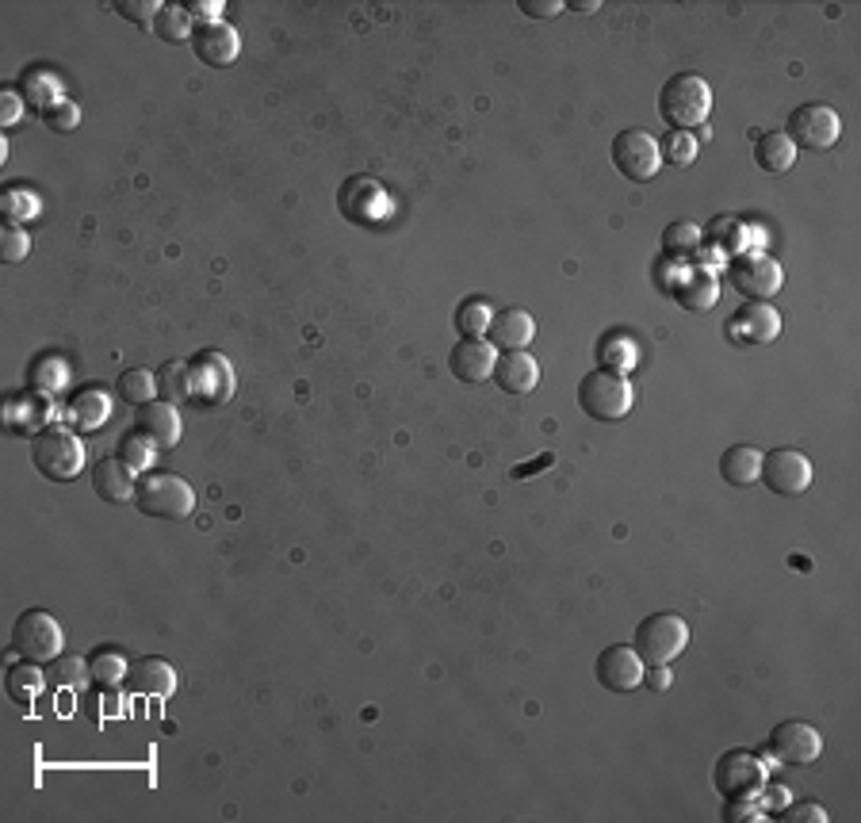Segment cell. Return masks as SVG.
<instances>
[{
  "instance_id": "d6a6232c",
  "label": "cell",
  "mask_w": 861,
  "mask_h": 823,
  "mask_svg": "<svg viewBox=\"0 0 861 823\" xmlns=\"http://www.w3.org/2000/svg\"><path fill=\"white\" fill-rule=\"evenodd\" d=\"M701 241H704V230L694 219H678V223H670L666 230H662V249H666L670 257H694L697 249H701Z\"/></svg>"
},
{
  "instance_id": "e575fe53",
  "label": "cell",
  "mask_w": 861,
  "mask_h": 823,
  "mask_svg": "<svg viewBox=\"0 0 861 823\" xmlns=\"http://www.w3.org/2000/svg\"><path fill=\"white\" fill-rule=\"evenodd\" d=\"M153 452H158V445L138 429L123 433L120 445H115V456H120L127 467H135V472H153Z\"/></svg>"
},
{
  "instance_id": "1f68e13d",
  "label": "cell",
  "mask_w": 861,
  "mask_h": 823,
  "mask_svg": "<svg viewBox=\"0 0 861 823\" xmlns=\"http://www.w3.org/2000/svg\"><path fill=\"white\" fill-rule=\"evenodd\" d=\"M20 92H24L27 104H35L39 112H47V108H54L58 100H65V85L62 77H54V73H27L24 85H20Z\"/></svg>"
},
{
  "instance_id": "8992f818",
  "label": "cell",
  "mask_w": 861,
  "mask_h": 823,
  "mask_svg": "<svg viewBox=\"0 0 861 823\" xmlns=\"http://www.w3.org/2000/svg\"><path fill=\"white\" fill-rule=\"evenodd\" d=\"M12 651L27 663H54L65 651V628L47 609H27L12 624Z\"/></svg>"
},
{
  "instance_id": "52a82bcc",
  "label": "cell",
  "mask_w": 861,
  "mask_h": 823,
  "mask_svg": "<svg viewBox=\"0 0 861 823\" xmlns=\"http://www.w3.org/2000/svg\"><path fill=\"white\" fill-rule=\"evenodd\" d=\"M230 395H234V369L223 352L203 349L200 357L188 360V407L196 410L223 407Z\"/></svg>"
},
{
  "instance_id": "f1b7e54d",
  "label": "cell",
  "mask_w": 861,
  "mask_h": 823,
  "mask_svg": "<svg viewBox=\"0 0 861 823\" xmlns=\"http://www.w3.org/2000/svg\"><path fill=\"white\" fill-rule=\"evenodd\" d=\"M58 410L50 407V395H39L35 391V399H12L9 402V425L16 433H35L39 429L42 422H50V417H54Z\"/></svg>"
},
{
  "instance_id": "f35d334b",
  "label": "cell",
  "mask_w": 861,
  "mask_h": 823,
  "mask_svg": "<svg viewBox=\"0 0 861 823\" xmlns=\"http://www.w3.org/2000/svg\"><path fill=\"white\" fill-rule=\"evenodd\" d=\"M39 196L35 192H27V188H9V192H4V200H0V211H4V219H9V223H16V226H24L27 219H35L39 215Z\"/></svg>"
},
{
  "instance_id": "7c38bea8",
  "label": "cell",
  "mask_w": 861,
  "mask_h": 823,
  "mask_svg": "<svg viewBox=\"0 0 861 823\" xmlns=\"http://www.w3.org/2000/svg\"><path fill=\"white\" fill-rule=\"evenodd\" d=\"M770 755L785 766H808L823 755V736L804 720H782L770 732Z\"/></svg>"
},
{
  "instance_id": "603a6c76",
  "label": "cell",
  "mask_w": 861,
  "mask_h": 823,
  "mask_svg": "<svg viewBox=\"0 0 861 823\" xmlns=\"http://www.w3.org/2000/svg\"><path fill=\"white\" fill-rule=\"evenodd\" d=\"M127 686H130V694H138V697H169L176 689V671L165 663V659L146 656L130 666Z\"/></svg>"
},
{
  "instance_id": "ac0fdd59",
  "label": "cell",
  "mask_w": 861,
  "mask_h": 823,
  "mask_svg": "<svg viewBox=\"0 0 861 823\" xmlns=\"http://www.w3.org/2000/svg\"><path fill=\"white\" fill-rule=\"evenodd\" d=\"M135 467H127L120 460V456H108V460H100L92 472V490L100 502L108 506H127L135 502V490H138V479H135Z\"/></svg>"
},
{
  "instance_id": "cb8c5ba5",
  "label": "cell",
  "mask_w": 861,
  "mask_h": 823,
  "mask_svg": "<svg viewBox=\"0 0 861 823\" xmlns=\"http://www.w3.org/2000/svg\"><path fill=\"white\" fill-rule=\"evenodd\" d=\"M108 417H112V399L100 387H85L65 407V422L77 425V429H100V425H108Z\"/></svg>"
},
{
  "instance_id": "5b68a950",
  "label": "cell",
  "mask_w": 861,
  "mask_h": 823,
  "mask_svg": "<svg viewBox=\"0 0 861 823\" xmlns=\"http://www.w3.org/2000/svg\"><path fill=\"white\" fill-rule=\"evenodd\" d=\"M632 648L644 666H670L689 648V624L678 613H651L639 621Z\"/></svg>"
},
{
  "instance_id": "3957f363",
  "label": "cell",
  "mask_w": 861,
  "mask_h": 823,
  "mask_svg": "<svg viewBox=\"0 0 861 823\" xmlns=\"http://www.w3.org/2000/svg\"><path fill=\"white\" fill-rule=\"evenodd\" d=\"M32 464L42 479L50 483H70L85 467V445L77 440V433L65 429V425H50L32 437Z\"/></svg>"
},
{
  "instance_id": "4dcf8cb0",
  "label": "cell",
  "mask_w": 861,
  "mask_h": 823,
  "mask_svg": "<svg viewBox=\"0 0 861 823\" xmlns=\"http://www.w3.org/2000/svg\"><path fill=\"white\" fill-rule=\"evenodd\" d=\"M153 32H158V39H161V42L176 47V42H188L191 35H196V20H191V12L184 9V4H161L158 24H153Z\"/></svg>"
},
{
  "instance_id": "d590c367",
  "label": "cell",
  "mask_w": 861,
  "mask_h": 823,
  "mask_svg": "<svg viewBox=\"0 0 861 823\" xmlns=\"http://www.w3.org/2000/svg\"><path fill=\"white\" fill-rule=\"evenodd\" d=\"M490 322H495V311L483 299H467L456 307V334L460 337H487Z\"/></svg>"
},
{
  "instance_id": "74e56055",
  "label": "cell",
  "mask_w": 861,
  "mask_h": 823,
  "mask_svg": "<svg viewBox=\"0 0 861 823\" xmlns=\"http://www.w3.org/2000/svg\"><path fill=\"white\" fill-rule=\"evenodd\" d=\"M659 150H662V161L686 169V165H694V161H697V150H701V142H697L694 130H670V135L659 142Z\"/></svg>"
},
{
  "instance_id": "4316f807",
  "label": "cell",
  "mask_w": 861,
  "mask_h": 823,
  "mask_svg": "<svg viewBox=\"0 0 861 823\" xmlns=\"http://www.w3.org/2000/svg\"><path fill=\"white\" fill-rule=\"evenodd\" d=\"M47 674L39 671V663H12L9 674H4V689H9V697L20 704V709H32L35 697L47 689Z\"/></svg>"
},
{
  "instance_id": "7dc6e473",
  "label": "cell",
  "mask_w": 861,
  "mask_h": 823,
  "mask_svg": "<svg viewBox=\"0 0 861 823\" xmlns=\"http://www.w3.org/2000/svg\"><path fill=\"white\" fill-rule=\"evenodd\" d=\"M191 20H196V27L200 24H219L223 20V0H196V4H188Z\"/></svg>"
},
{
  "instance_id": "ee69618b",
  "label": "cell",
  "mask_w": 861,
  "mask_h": 823,
  "mask_svg": "<svg viewBox=\"0 0 861 823\" xmlns=\"http://www.w3.org/2000/svg\"><path fill=\"white\" fill-rule=\"evenodd\" d=\"M42 123H47L54 135H65V130H73L80 123V108L73 104L70 97H65V100H58L54 108H47V112H42Z\"/></svg>"
},
{
  "instance_id": "8fae6325",
  "label": "cell",
  "mask_w": 861,
  "mask_h": 823,
  "mask_svg": "<svg viewBox=\"0 0 861 823\" xmlns=\"http://www.w3.org/2000/svg\"><path fill=\"white\" fill-rule=\"evenodd\" d=\"M758 483L782 498H797L812 487V460H808L800 448H774V452H762V475H758Z\"/></svg>"
},
{
  "instance_id": "9a60e30c",
  "label": "cell",
  "mask_w": 861,
  "mask_h": 823,
  "mask_svg": "<svg viewBox=\"0 0 861 823\" xmlns=\"http://www.w3.org/2000/svg\"><path fill=\"white\" fill-rule=\"evenodd\" d=\"M727 337L739 345H770L782 337V314L770 303H743L739 311L727 319Z\"/></svg>"
},
{
  "instance_id": "44dd1931",
  "label": "cell",
  "mask_w": 861,
  "mask_h": 823,
  "mask_svg": "<svg viewBox=\"0 0 861 823\" xmlns=\"http://www.w3.org/2000/svg\"><path fill=\"white\" fill-rule=\"evenodd\" d=\"M490 379H495L506 395H528V391H536V384H540V364H536V357L525 349L498 352L495 376Z\"/></svg>"
},
{
  "instance_id": "681fc988",
  "label": "cell",
  "mask_w": 861,
  "mask_h": 823,
  "mask_svg": "<svg viewBox=\"0 0 861 823\" xmlns=\"http://www.w3.org/2000/svg\"><path fill=\"white\" fill-rule=\"evenodd\" d=\"M644 686L651 689V694H666V689H670V666H647Z\"/></svg>"
},
{
  "instance_id": "7402d4cb",
  "label": "cell",
  "mask_w": 861,
  "mask_h": 823,
  "mask_svg": "<svg viewBox=\"0 0 861 823\" xmlns=\"http://www.w3.org/2000/svg\"><path fill=\"white\" fill-rule=\"evenodd\" d=\"M674 299H678L682 311H694V314L712 311V307L720 303V280H716V272H709V269L686 272V276H682V280L674 284Z\"/></svg>"
},
{
  "instance_id": "30bf717a",
  "label": "cell",
  "mask_w": 861,
  "mask_h": 823,
  "mask_svg": "<svg viewBox=\"0 0 861 823\" xmlns=\"http://www.w3.org/2000/svg\"><path fill=\"white\" fill-rule=\"evenodd\" d=\"M785 135L793 138L797 150H831L843 138V120L831 104L823 100H812V104H800L789 112V127Z\"/></svg>"
},
{
  "instance_id": "f907efd6",
  "label": "cell",
  "mask_w": 861,
  "mask_h": 823,
  "mask_svg": "<svg viewBox=\"0 0 861 823\" xmlns=\"http://www.w3.org/2000/svg\"><path fill=\"white\" fill-rule=\"evenodd\" d=\"M785 805H789V793L777 789V785H774V789H765V785H762V808L777 812V808H785Z\"/></svg>"
},
{
  "instance_id": "f546056e",
  "label": "cell",
  "mask_w": 861,
  "mask_h": 823,
  "mask_svg": "<svg viewBox=\"0 0 861 823\" xmlns=\"http://www.w3.org/2000/svg\"><path fill=\"white\" fill-rule=\"evenodd\" d=\"M70 360L65 357H54V352H47V357H39L32 364V387L39 395H58L70 387Z\"/></svg>"
},
{
  "instance_id": "f6af8a7d",
  "label": "cell",
  "mask_w": 861,
  "mask_h": 823,
  "mask_svg": "<svg viewBox=\"0 0 861 823\" xmlns=\"http://www.w3.org/2000/svg\"><path fill=\"white\" fill-rule=\"evenodd\" d=\"M777 820L782 823H827L831 815L823 812V805H815V800H800V805L777 808Z\"/></svg>"
},
{
  "instance_id": "d6986e66",
  "label": "cell",
  "mask_w": 861,
  "mask_h": 823,
  "mask_svg": "<svg viewBox=\"0 0 861 823\" xmlns=\"http://www.w3.org/2000/svg\"><path fill=\"white\" fill-rule=\"evenodd\" d=\"M135 429L146 433L158 448H176L180 445V407H173L165 399L146 402L135 414Z\"/></svg>"
},
{
  "instance_id": "8d00e7d4",
  "label": "cell",
  "mask_w": 861,
  "mask_h": 823,
  "mask_svg": "<svg viewBox=\"0 0 861 823\" xmlns=\"http://www.w3.org/2000/svg\"><path fill=\"white\" fill-rule=\"evenodd\" d=\"M158 399L184 407L188 402V360H169L158 372Z\"/></svg>"
},
{
  "instance_id": "4fadbf2b",
  "label": "cell",
  "mask_w": 861,
  "mask_h": 823,
  "mask_svg": "<svg viewBox=\"0 0 861 823\" xmlns=\"http://www.w3.org/2000/svg\"><path fill=\"white\" fill-rule=\"evenodd\" d=\"M765 785V766L750 751H727L716 762V789L727 800H750Z\"/></svg>"
},
{
  "instance_id": "816d5d0a",
  "label": "cell",
  "mask_w": 861,
  "mask_h": 823,
  "mask_svg": "<svg viewBox=\"0 0 861 823\" xmlns=\"http://www.w3.org/2000/svg\"><path fill=\"white\" fill-rule=\"evenodd\" d=\"M754 815H758V812H754V805H747V800H739V805H732V808H727V812H724V820H727V823H735V820H754Z\"/></svg>"
},
{
  "instance_id": "ffe728a7",
  "label": "cell",
  "mask_w": 861,
  "mask_h": 823,
  "mask_svg": "<svg viewBox=\"0 0 861 823\" xmlns=\"http://www.w3.org/2000/svg\"><path fill=\"white\" fill-rule=\"evenodd\" d=\"M487 337L498 352L528 349V341L536 337V319L525 307H506V311H495V322H490Z\"/></svg>"
},
{
  "instance_id": "277c9868",
  "label": "cell",
  "mask_w": 861,
  "mask_h": 823,
  "mask_svg": "<svg viewBox=\"0 0 861 823\" xmlns=\"http://www.w3.org/2000/svg\"><path fill=\"white\" fill-rule=\"evenodd\" d=\"M632 402H636V391H632L624 372L598 369L586 372L583 384H578V407L594 422H621V417H628Z\"/></svg>"
},
{
  "instance_id": "e0dca14e",
  "label": "cell",
  "mask_w": 861,
  "mask_h": 823,
  "mask_svg": "<svg viewBox=\"0 0 861 823\" xmlns=\"http://www.w3.org/2000/svg\"><path fill=\"white\" fill-rule=\"evenodd\" d=\"M191 50H196V58H200L203 65L226 70V65L238 62L241 35L234 32L226 20H219V24H200V27H196V35H191Z\"/></svg>"
},
{
  "instance_id": "2e32d148",
  "label": "cell",
  "mask_w": 861,
  "mask_h": 823,
  "mask_svg": "<svg viewBox=\"0 0 861 823\" xmlns=\"http://www.w3.org/2000/svg\"><path fill=\"white\" fill-rule=\"evenodd\" d=\"M498 364V349L487 341V337H460L448 357V369L460 384H487L495 376Z\"/></svg>"
},
{
  "instance_id": "ba28073f",
  "label": "cell",
  "mask_w": 861,
  "mask_h": 823,
  "mask_svg": "<svg viewBox=\"0 0 861 823\" xmlns=\"http://www.w3.org/2000/svg\"><path fill=\"white\" fill-rule=\"evenodd\" d=\"M727 272H732V284L750 299V303H770L785 284L782 261H774V257L762 253V249H743V253H735Z\"/></svg>"
},
{
  "instance_id": "7a4b0ae2",
  "label": "cell",
  "mask_w": 861,
  "mask_h": 823,
  "mask_svg": "<svg viewBox=\"0 0 861 823\" xmlns=\"http://www.w3.org/2000/svg\"><path fill=\"white\" fill-rule=\"evenodd\" d=\"M135 510L146 513V518H161V521H184L191 518L196 510V490L188 487V479L176 472H146L138 479L135 490Z\"/></svg>"
},
{
  "instance_id": "b9f144b4",
  "label": "cell",
  "mask_w": 861,
  "mask_h": 823,
  "mask_svg": "<svg viewBox=\"0 0 861 823\" xmlns=\"http://www.w3.org/2000/svg\"><path fill=\"white\" fill-rule=\"evenodd\" d=\"M598 357H601V364H606V369L624 372V376H628V369L636 364V345L624 341V337H609V341L601 345Z\"/></svg>"
},
{
  "instance_id": "60d3db41",
  "label": "cell",
  "mask_w": 861,
  "mask_h": 823,
  "mask_svg": "<svg viewBox=\"0 0 861 823\" xmlns=\"http://www.w3.org/2000/svg\"><path fill=\"white\" fill-rule=\"evenodd\" d=\"M130 666L123 656H115V651H104V656L92 659V682L96 686H120V682H127Z\"/></svg>"
},
{
  "instance_id": "83f0119b",
  "label": "cell",
  "mask_w": 861,
  "mask_h": 823,
  "mask_svg": "<svg viewBox=\"0 0 861 823\" xmlns=\"http://www.w3.org/2000/svg\"><path fill=\"white\" fill-rule=\"evenodd\" d=\"M47 678L54 689H73V694H80V689L92 682V663H88L85 656H58L54 663H47Z\"/></svg>"
},
{
  "instance_id": "484cf974",
  "label": "cell",
  "mask_w": 861,
  "mask_h": 823,
  "mask_svg": "<svg viewBox=\"0 0 861 823\" xmlns=\"http://www.w3.org/2000/svg\"><path fill=\"white\" fill-rule=\"evenodd\" d=\"M720 475L727 487H750L762 475V452L754 445H732L720 456Z\"/></svg>"
},
{
  "instance_id": "d4e9b609",
  "label": "cell",
  "mask_w": 861,
  "mask_h": 823,
  "mask_svg": "<svg viewBox=\"0 0 861 823\" xmlns=\"http://www.w3.org/2000/svg\"><path fill=\"white\" fill-rule=\"evenodd\" d=\"M797 146H793V138L785 135V130H770V135H758L754 142V165L762 169V173L777 176V173H789L793 165H797Z\"/></svg>"
},
{
  "instance_id": "9c48e42d",
  "label": "cell",
  "mask_w": 861,
  "mask_h": 823,
  "mask_svg": "<svg viewBox=\"0 0 861 823\" xmlns=\"http://www.w3.org/2000/svg\"><path fill=\"white\" fill-rule=\"evenodd\" d=\"M613 165L621 176L636 180V185H647L654 180L662 169V150L659 138L651 135L647 127H628L613 138Z\"/></svg>"
},
{
  "instance_id": "7bdbcfd3",
  "label": "cell",
  "mask_w": 861,
  "mask_h": 823,
  "mask_svg": "<svg viewBox=\"0 0 861 823\" xmlns=\"http://www.w3.org/2000/svg\"><path fill=\"white\" fill-rule=\"evenodd\" d=\"M115 12H120V16H127L130 24H138V27H146V32H153L161 4H158V0H120V4H115Z\"/></svg>"
},
{
  "instance_id": "6da1fadb",
  "label": "cell",
  "mask_w": 861,
  "mask_h": 823,
  "mask_svg": "<svg viewBox=\"0 0 861 823\" xmlns=\"http://www.w3.org/2000/svg\"><path fill=\"white\" fill-rule=\"evenodd\" d=\"M712 112V85L701 73H678L670 77L659 92V115L670 130H694L704 127Z\"/></svg>"
},
{
  "instance_id": "bcb514c9",
  "label": "cell",
  "mask_w": 861,
  "mask_h": 823,
  "mask_svg": "<svg viewBox=\"0 0 861 823\" xmlns=\"http://www.w3.org/2000/svg\"><path fill=\"white\" fill-rule=\"evenodd\" d=\"M517 9L533 20H551L563 12V0H517Z\"/></svg>"
},
{
  "instance_id": "ab89813d",
  "label": "cell",
  "mask_w": 861,
  "mask_h": 823,
  "mask_svg": "<svg viewBox=\"0 0 861 823\" xmlns=\"http://www.w3.org/2000/svg\"><path fill=\"white\" fill-rule=\"evenodd\" d=\"M27 253H32V234L16 223H4V230H0V257H4V264L27 261Z\"/></svg>"
},
{
  "instance_id": "c3c4849f",
  "label": "cell",
  "mask_w": 861,
  "mask_h": 823,
  "mask_svg": "<svg viewBox=\"0 0 861 823\" xmlns=\"http://www.w3.org/2000/svg\"><path fill=\"white\" fill-rule=\"evenodd\" d=\"M24 92H4V97H0V123H4V127H12V123L20 120V115H24Z\"/></svg>"
},
{
  "instance_id": "f5cc1de1",
  "label": "cell",
  "mask_w": 861,
  "mask_h": 823,
  "mask_svg": "<svg viewBox=\"0 0 861 823\" xmlns=\"http://www.w3.org/2000/svg\"><path fill=\"white\" fill-rule=\"evenodd\" d=\"M563 9H571V12H598L601 0H566Z\"/></svg>"
},
{
  "instance_id": "5bb4252c",
  "label": "cell",
  "mask_w": 861,
  "mask_h": 823,
  "mask_svg": "<svg viewBox=\"0 0 861 823\" xmlns=\"http://www.w3.org/2000/svg\"><path fill=\"white\" fill-rule=\"evenodd\" d=\"M644 659L636 656L632 644H613L598 656V682L609 694H632L644 686Z\"/></svg>"
},
{
  "instance_id": "836d02e7",
  "label": "cell",
  "mask_w": 861,
  "mask_h": 823,
  "mask_svg": "<svg viewBox=\"0 0 861 823\" xmlns=\"http://www.w3.org/2000/svg\"><path fill=\"white\" fill-rule=\"evenodd\" d=\"M115 391L130 402V407H146V402L158 399V376L146 369H127L120 379H115Z\"/></svg>"
}]
</instances>
